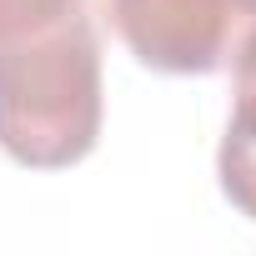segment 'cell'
<instances>
[{
	"mask_svg": "<svg viewBox=\"0 0 256 256\" xmlns=\"http://www.w3.org/2000/svg\"><path fill=\"white\" fill-rule=\"evenodd\" d=\"M100 26L90 10L0 46V151L30 171H66L100 141Z\"/></svg>",
	"mask_w": 256,
	"mask_h": 256,
	"instance_id": "6da1fadb",
	"label": "cell"
},
{
	"mask_svg": "<svg viewBox=\"0 0 256 256\" xmlns=\"http://www.w3.org/2000/svg\"><path fill=\"white\" fill-rule=\"evenodd\" d=\"M110 26L146 70L216 76L256 30V0H110Z\"/></svg>",
	"mask_w": 256,
	"mask_h": 256,
	"instance_id": "7a4b0ae2",
	"label": "cell"
},
{
	"mask_svg": "<svg viewBox=\"0 0 256 256\" xmlns=\"http://www.w3.org/2000/svg\"><path fill=\"white\" fill-rule=\"evenodd\" d=\"M226 70H231V120L216 151V176L226 201L246 221H256V30L241 40Z\"/></svg>",
	"mask_w": 256,
	"mask_h": 256,
	"instance_id": "3957f363",
	"label": "cell"
},
{
	"mask_svg": "<svg viewBox=\"0 0 256 256\" xmlns=\"http://www.w3.org/2000/svg\"><path fill=\"white\" fill-rule=\"evenodd\" d=\"M80 10H90V0H0V46L30 40Z\"/></svg>",
	"mask_w": 256,
	"mask_h": 256,
	"instance_id": "277c9868",
	"label": "cell"
}]
</instances>
